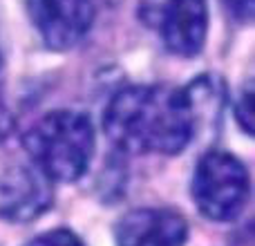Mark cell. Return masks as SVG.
Segmentation results:
<instances>
[{"instance_id": "8", "label": "cell", "mask_w": 255, "mask_h": 246, "mask_svg": "<svg viewBox=\"0 0 255 246\" xmlns=\"http://www.w3.org/2000/svg\"><path fill=\"white\" fill-rule=\"evenodd\" d=\"M25 246H85L81 238L70 229H52L31 238Z\"/></svg>"}, {"instance_id": "7", "label": "cell", "mask_w": 255, "mask_h": 246, "mask_svg": "<svg viewBox=\"0 0 255 246\" xmlns=\"http://www.w3.org/2000/svg\"><path fill=\"white\" fill-rule=\"evenodd\" d=\"M117 246H186L188 222L172 208H134L115 229Z\"/></svg>"}, {"instance_id": "5", "label": "cell", "mask_w": 255, "mask_h": 246, "mask_svg": "<svg viewBox=\"0 0 255 246\" xmlns=\"http://www.w3.org/2000/svg\"><path fill=\"white\" fill-rule=\"evenodd\" d=\"M25 9L40 43L52 52L76 47L97 16L94 0H25Z\"/></svg>"}, {"instance_id": "3", "label": "cell", "mask_w": 255, "mask_h": 246, "mask_svg": "<svg viewBox=\"0 0 255 246\" xmlns=\"http://www.w3.org/2000/svg\"><path fill=\"white\" fill-rule=\"evenodd\" d=\"M247 166L226 150L202 154L190 179V197L199 215L211 222H233L249 199Z\"/></svg>"}, {"instance_id": "2", "label": "cell", "mask_w": 255, "mask_h": 246, "mask_svg": "<svg viewBox=\"0 0 255 246\" xmlns=\"http://www.w3.org/2000/svg\"><path fill=\"white\" fill-rule=\"evenodd\" d=\"M22 145L29 163L52 184H72L81 179L92 163L97 130L85 112L54 110L25 132Z\"/></svg>"}, {"instance_id": "11", "label": "cell", "mask_w": 255, "mask_h": 246, "mask_svg": "<svg viewBox=\"0 0 255 246\" xmlns=\"http://www.w3.org/2000/svg\"><path fill=\"white\" fill-rule=\"evenodd\" d=\"M2 88H4V58L0 54V97H2Z\"/></svg>"}, {"instance_id": "10", "label": "cell", "mask_w": 255, "mask_h": 246, "mask_svg": "<svg viewBox=\"0 0 255 246\" xmlns=\"http://www.w3.org/2000/svg\"><path fill=\"white\" fill-rule=\"evenodd\" d=\"M226 11L240 22H249L253 16V0H222Z\"/></svg>"}, {"instance_id": "6", "label": "cell", "mask_w": 255, "mask_h": 246, "mask_svg": "<svg viewBox=\"0 0 255 246\" xmlns=\"http://www.w3.org/2000/svg\"><path fill=\"white\" fill-rule=\"evenodd\" d=\"M52 181L31 163H13L0 170V220L29 224L52 208Z\"/></svg>"}, {"instance_id": "1", "label": "cell", "mask_w": 255, "mask_h": 246, "mask_svg": "<svg viewBox=\"0 0 255 246\" xmlns=\"http://www.w3.org/2000/svg\"><path fill=\"white\" fill-rule=\"evenodd\" d=\"M103 132L124 152L172 157L188 148L199 130L184 88L136 83L110 97Z\"/></svg>"}, {"instance_id": "9", "label": "cell", "mask_w": 255, "mask_h": 246, "mask_svg": "<svg viewBox=\"0 0 255 246\" xmlns=\"http://www.w3.org/2000/svg\"><path fill=\"white\" fill-rule=\"evenodd\" d=\"M235 119H238L240 127L249 136H253V90L251 88H247V92H242V97L235 103Z\"/></svg>"}, {"instance_id": "4", "label": "cell", "mask_w": 255, "mask_h": 246, "mask_svg": "<svg viewBox=\"0 0 255 246\" xmlns=\"http://www.w3.org/2000/svg\"><path fill=\"white\" fill-rule=\"evenodd\" d=\"M139 18L179 58H195L206 45L211 22L206 0H141Z\"/></svg>"}]
</instances>
